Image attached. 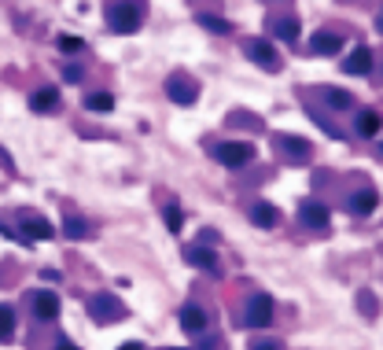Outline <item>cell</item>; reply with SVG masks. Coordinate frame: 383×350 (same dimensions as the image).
I'll list each match as a JSON object with an SVG mask.
<instances>
[{
	"label": "cell",
	"mask_w": 383,
	"mask_h": 350,
	"mask_svg": "<svg viewBox=\"0 0 383 350\" xmlns=\"http://www.w3.org/2000/svg\"><path fill=\"white\" fill-rule=\"evenodd\" d=\"M144 22V4H107V26L114 33H136Z\"/></svg>",
	"instance_id": "6da1fadb"
},
{
	"label": "cell",
	"mask_w": 383,
	"mask_h": 350,
	"mask_svg": "<svg viewBox=\"0 0 383 350\" xmlns=\"http://www.w3.org/2000/svg\"><path fill=\"white\" fill-rule=\"evenodd\" d=\"M85 310H88V317L96 321V325H111V321H118L125 310H122V303L114 299L111 291H96V295H88L85 299Z\"/></svg>",
	"instance_id": "7a4b0ae2"
},
{
	"label": "cell",
	"mask_w": 383,
	"mask_h": 350,
	"mask_svg": "<svg viewBox=\"0 0 383 350\" xmlns=\"http://www.w3.org/2000/svg\"><path fill=\"white\" fill-rule=\"evenodd\" d=\"M214 159L228 170H240V166H247L254 159V144L247 140H221V144H214Z\"/></svg>",
	"instance_id": "3957f363"
},
{
	"label": "cell",
	"mask_w": 383,
	"mask_h": 350,
	"mask_svg": "<svg viewBox=\"0 0 383 350\" xmlns=\"http://www.w3.org/2000/svg\"><path fill=\"white\" fill-rule=\"evenodd\" d=\"M273 321V299L265 291H254L247 299V314H244V325L247 328H265Z\"/></svg>",
	"instance_id": "277c9868"
},
{
	"label": "cell",
	"mask_w": 383,
	"mask_h": 350,
	"mask_svg": "<svg viewBox=\"0 0 383 350\" xmlns=\"http://www.w3.org/2000/svg\"><path fill=\"white\" fill-rule=\"evenodd\" d=\"M247 56L251 63H258V67H265L269 74L280 70V59H276V48L269 41H262V37H254V41H247Z\"/></svg>",
	"instance_id": "5b68a950"
},
{
	"label": "cell",
	"mask_w": 383,
	"mask_h": 350,
	"mask_svg": "<svg viewBox=\"0 0 383 350\" xmlns=\"http://www.w3.org/2000/svg\"><path fill=\"white\" fill-rule=\"evenodd\" d=\"M299 218H302V225L306 229H328V206L325 203H317V199H302L299 203Z\"/></svg>",
	"instance_id": "8992f818"
},
{
	"label": "cell",
	"mask_w": 383,
	"mask_h": 350,
	"mask_svg": "<svg viewBox=\"0 0 383 350\" xmlns=\"http://www.w3.org/2000/svg\"><path fill=\"white\" fill-rule=\"evenodd\" d=\"M33 314H37V321H56L59 317V295L56 291H37L33 295Z\"/></svg>",
	"instance_id": "52a82bcc"
},
{
	"label": "cell",
	"mask_w": 383,
	"mask_h": 350,
	"mask_svg": "<svg viewBox=\"0 0 383 350\" xmlns=\"http://www.w3.org/2000/svg\"><path fill=\"white\" fill-rule=\"evenodd\" d=\"M56 107H59V89L56 85H45V89H37V93H30V111L48 114V111H56Z\"/></svg>",
	"instance_id": "ba28073f"
},
{
	"label": "cell",
	"mask_w": 383,
	"mask_h": 350,
	"mask_svg": "<svg viewBox=\"0 0 383 350\" xmlns=\"http://www.w3.org/2000/svg\"><path fill=\"white\" fill-rule=\"evenodd\" d=\"M339 48H343V37H339V33L321 30V33L310 37V52H313V56H336Z\"/></svg>",
	"instance_id": "9c48e42d"
},
{
	"label": "cell",
	"mask_w": 383,
	"mask_h": 350,
	"mask_svg": "<svg viewBox=\"0 0 383 350\" xmlns=\"http://www.w3.org/2000/svg\"><path fill=\"white\" fill-rule=\"evenodd\" d=\"M166 96L173 103H181V107H188V103H196V89H192L185 77H170V82H166Z\"/></svg>",
	"instance_id": "30bf717a"
},
{
	"label": "cell",
	"mask_w": 383,
	"mask_h": 350,
	"mask_svg": "<svg viewBox=\"0 0 383 350\" xmlns=\"http://www.w3.org/2000/svg\"><path fill=\"white\" fill-rule=\"evenodd\" d=\"M181 328L185 332H203V328H207V310L196 306V303L181 306Z\"/></svg>",
	"instance_id": "8fae6325"
},
{
	"label": "cell",
	"mask_w": 383,
	"mask_h": 350,
	"mask_svg": "<svg viewBox=\"0 0 383 350\" xmlns=\"http://www.w3.org/2000/svg\"><path fill=\"white\" fill-rule=\"evenodd\" d=\"M376 203H380L376 192H373V188H361L357 196H350V214H354V218H368V214L376 211Z\"/></svg>",
	"instance_id": "7c38bea8"
},
{
	"label": "cell",
	"mask_w": 383,
	"mask_h": 350,
	"mask_svg": "<svg viewBox=\"0 0 383 350\" xmlns=\"http://www.w3.org/2000/svg\"><path fill=\"white\" fill-rule=\"evenodd\" d=\"M22 232H26V240H52V236H56V229L48 225L45 218H37V214H33V218H30V214L22 218Z\"/></svg>",
	"instance_id": "4fadbf2b"
},
{
	"label": "cell",
	"mask_w": 383,
	"mask_h": 350,
	"mask_svg": "<svg viewBox=\"0 0 383 350\" xmlns=\"http://www.w3.org/2000/svg\"><path fill=\"white\" fill-rule=\"evenodd\" d=\"M185 258L196 269H207V273H218V254H214L210 248H188L185 251Z\"/></svg>",
	"instance_id": "5bb4252c"
},
{
	"label": "cell",
	"mask_w": 383,
	"mask_h": 350,
	"mask_svg": "<svg viewBox=\"0 0 383 350\" xmlns=\"http://www.w3.org/2000/svg\"><path fill=\"white\" fill-rule=\"evenodd\" d=\"M373 70V52L368 48H354L350 59H343V74H368Z\"/></svg>",
	"instance_id": "9a60e30c"
},
{
	"label": "cell",
	"mask_w": 383,
	"mask_h": 350,
	"mask_svg": "<svg viewBox=\"0 0 383 350\" xmlns=\"http://www.w3.org/2000/svg\"><path fill=\"white\" fill-rule=\"evenodd\" d=\"M251 222L258 225V229H273L280 222V211H276L273 203H254L251 206Z\"/></svg>",
	"instance_id": "2e32d148"
},
{
	"label": "cell",
	"mask_w": 383,
	"mask_h": 350,
	"mask_svg": "<svg viewBox=\"0 0 383 350\" xmlns=\"http://www.w3.org/2000/svg\"><path fill=\"white\" fill-rule=\"evenodd\" d=\"M380 125H383V114H376V111H361V114L354 119V129H357L361 137H376Z\"/></svg>",
	"instance_id": "e0dca14e"
},
{
	"label": "cell",
	"mask_w": 383,
	"mask_h": 350,
	"mask_svg": "<svg viewBox=\"0 0 383 350\" xmlns=\"http://www.w3.org/2000/svg\"><path fill=\"white\" fill-rule=\"evenodd\" d=\"M280 144H284V155L295 162H306L310 159V144H306L302 137H280Z\"/></svg>",
	"instance_id": "ac0fdd59"
},
{
	"label": "cell",
	"mask_w": 383,
	"mask_h": 350,
	"mask_svg": "<svg viewBox=\"0 0 383 350\" xmlns=\"http://www.w3.org/2000/svg\"><path fill=\"white\" fill-rule=\"evenodd\" d=\"M325 103H328V107H336V111H350L354 107V96L343 93V89H325Z\"/></svg>",
	"instance_id": "d6986e66"
},
{
	"label": "cell",
	"mask_w": 383,
	"mask_h": 350,
	"mask_svg": "<svg viewBox=\"0 0 383 350\" xmlns=\"http://www.w3.org/2000/svg\"><path fill=\"white\" fill-rule=\"evenodd\" d=\"M15 335V310L0 303V343H8Z\"/></svg>",
	"instance_id": "ffe728a7"
},
{
	"label": "cell",
	"mask_w": 383,
	"mask_h": 350,
	"mask_svg": "<svg viewBox=\"0 0 383 350\" xmlns=\"http://www.w3.org/2000/svg\"><path fill=\"white\" fill-rule=\"evenodd\" d=\"M273 33L280 37V41H299V19H276Z\"/></svg>",
	"instance_id": "44dd1931"
},
{
	"label": "cell",
	"mask_w": 383,
	"mask_h": 350,
	"mask_svg": "<svg viewBox=\"0 0 383 350\" xmlns=\"http://www.w3.org/2000/svg\"><path fill=\"white\" fill-rule=\"evenodd\" d=\"M85 107L88 111H111L114 107V96L111 93H88L85 96Z\"/></svg>",
	"instance_id": "7402d4cb"
},
{
	"label": "cell",
	"mask_w": 383,
	"mask_h": 350,
	"mask_svg": "<svg viewBox=\"0 0 383 350\" xmlns=\"http://www.w3.org/2000/svg\"><path fill=\"white\" fill-rule=\"evenodd\" d=\"M63 232H67L70 240H85L88 236V222H81V218H67V222H63Z\"/></svg>",
	"instance_id": "603a6c76"
},
{
	"label": "cell",
	"mask_w": 383,
	"mask_h": 350,
	"mask_svg": "<svg viewBox=\"0 0 383 350\" xmlns=\"http://www.w3.org/2000/svg\"><path fill=\"white\" fill-rule=\"evenodd\" d=\"M162 218H166V229H170V232H181V225H185V214H181V206H166V211H162Z\"/></svg>",
	"instance_id": "cb8c5ba5"
},
{
	"label": "cell",
	"mask_w": 383,
	"mask_h": 350,
	"mask_svg": "<svg viewBox=\"0 0 383 350\" xmlns=\"http://www.w3.org/2000/svg\"><path fill=\"white\" fill-rule=\"evenodd\" d=\"M203 26H207L210 33H228V30H233V22H225L218 15H203Z\"/></svg>",
	"instance_id": "d4e9b609"
},
{
	"label": "cell",
	"mask_w": 383,
	"mask_h": 350,
	"mask_svg": "<svg viewBox=\"0 0 383 350\" xmlns=\"http://www.w3.org/2000/svg\"><path fill=\"white\" fill-rule=\"evenodd\" d=\"M59 48L63 52H85V45L78 41V37H59Z\"/></svg>",
	"instance_id": "484cf974"
},
{
	"label": "cell",
	"mask_w": 383,
	"mask_h": 350,
	"mask_svg": "<svg viewBox=\"0 0 383 350\" xmlns=\"http://www.w3.org/2000/svg\"><path fill=\"white\" fill-rule=\"evenodd\" d=\"M251 350H280L276 340H258V343H251Z\"/></svg>",
	"instance_id": "4316f807"
},
{
	"label": "cell",
	"mask_w": 383,
	"mask_h": 350,
	"mask_svg": "<svg viewBox=\"0 0 383 350\" xmlns=\"http://www.w3.org/2000/svg\"><path fill=\"white\" fill-rule=\"evenodd\" d=\"M63 74H67V82H81V70H78V67H67Z\"/></svg>",
	"instance_id": "83f0119b"
},
{
	"label": "cell",
	"mask_w": 383,
	"mask_h": 350,
	"mask_svg": "<svg viewBox=\"0 0 383 350\" xmlns=\"http://www.w3.org/2000/svg\"><path fill=\"white\" fill-rule=\"evenodd\" d=\"M56 350H78V347H74L70 340H59V343H56Z\"/></svg>",
	"instance_id": "f1b7e54d"
},
{
	"label": "cell",
	"mask_w": 383,
	"mask_h": 350,
	"mask_svg": "<svg viewBox=\"0 0 383 350\" xmlns=\"http://www.w3.org/2000/svg\"><path fill=\"white\" fill-rule=\"evenodd\" d=\"M118 350H144V347H140V343H122Z\"/></svg>",
	"instance_id": "f546056e"
},
{
	"label": "cell",
	"mask_w": 383,
	"mask_h": 350,
	"mask_svg": "<svg viewBox=\"0 0 383 350\" xmlns=\"http://www.w3.org/2000/svg\"><path fill=\"white\" fill-rule=\"evenodd\" d=\"M376 30H380V33H383V11H380V22H376Z\"/></svg>",
	"instance_id": "4dcf8cb0"
},
{
	"label": "cell",
	"mask_w": 383,
	"mask_h": 350,
	"mask_svg": "<svg viewBox=\"0 0 383 350\" xmlns=\"http://www.w3.org/2000/svg\"><path fill=\"white\" fill-rule=\"evenodd\" d=\"M380 155H383V148H380Z\"/></svg>",
	"instance_id": "1f68e13d"
}]
</instances>
